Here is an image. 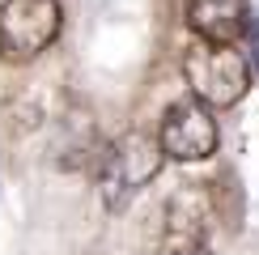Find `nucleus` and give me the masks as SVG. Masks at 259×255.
Segmentation results:
<instances>
[{"label":"nucleus","mask_w":259,"mask_h":255,"mask_svg":"<svg viewBox=\"0 0 259 255\" xmlns=\"http://www.w3.org/2000/svg\"><path fill=\"white\" fill-rule=\"evenodd\" d=\"M187 26L204 42H234L251 26L246 0H187Z\"/></svg>","instance_id":"obj_5"},{"label":"nucleus","mask_w":259,"mask_h":255,"mask_svg":"<svg viewBox=\"0 0 259 255\" xmlns=\"http://www.w3.org/2000/svg\"><path fill=\"white\" fill-rule=\"evenodd\" d=\"M166 221H170L166 234L179 242V247H200V234H204V226L212 221V196H208L200 183L175 191L170 204H166Z\"/></svg>","instance_id":"obj_6"},{"label":"nucleus","mask_w":259,"mask_h":255,"mask_svg":"<svg viewBox=\"0 0 259 255\" xmlns=\"http://www.w3.org/2000/svg\"><path fill=\"white\" fill-rule=\"evenodd\" d=\"M64 30L60 0H5L0 5V60L30 64Z\"/></svg>","instance_id":"obj_3"},{"label":"nucleus","mask_w":259,"mask_h":255,"mask_svg":"<svg viewBox=\"0 0 259 255\" xmlns=\"http://www.w3.org/2000/svg\"><path fill=\"white\" fill-rule=\"evenodd\" d=\"M161 157H166V149H161V141H153V136H145V132L119 136V141L106 149V157H102V166H98L102 204L111 208V212H119L127 200L149 183V179H157Z\"/></svg>","instance_id":"obj_2"},{"label":"nucleus","mask_w":259,"mask_h":255,"mask_svg":"<svg viewBox=\"0 0 259 255\" xmlns=\"http://www.w3.org/2000/svg\"><path fill=\"white\" fill-rule=\"evenodd\" d=\"M157 255H204L200 247H170V251H157Z\"/></svg>","instance_id":"obj_7"},{"label":"nucleus","mask_w":259,"mask_h":255,"mask_svg":"<svg viewBox=\"0 0 259 255\" xmlns=\"http://www.w3.org/2000/svg\"><path fill=\"white\" fill-rule=\"evenodd\" d=\"M183 77H187L191 98H200L212 111H225V106H238L251 90V60L234 42L196 38L183 56Z\"/></svg>","instance_id":"obj_1"},{"label":"nucleus","mask_w":259,"mask_h":255,"mask_svg":"<svg viewBox=\"0 0 259 255\" xmlns=\"http://www.w3.org/2000/svg\"><path fill=\"white\" fill-rule=\"evenodd\" d=\"M157 141L166 149V157L175 162H204V157L217 153V119H212V106H204L200 98H183L161 115Z\"/></svg>","instance_id":"obj_4"}]
</instances>
